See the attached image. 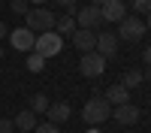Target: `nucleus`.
Returning a JSON list of instances; mask_svg holds the SVG:
<instances>
[{
    "instance_id": "obj_3",
    "label": "nucleus",
    "mask_w": 151,
    "mask_h": 133,
    "mask_svg": "<svg viewBox=\"0 0 151 133\" xmlns=\"http://www.w3.org/2000/svg\"><path fill=\"white\" fill-rule=\"evenodd\" d=\"M109 115H112V106L106 103V97H91V100L85 103V109H82V118L88 124H100V121H106Z\"/></svg>"
},
{
    "instance_id": "obj_22",
    "label": "nucleus",
    "mask_w": 151,
    "mask_h": 133,
    "mask_svg": "<svg viewBox=\"0 0 151 133\" xmlns=\"http://www.w3.org/2000/svg\"><path fill=\"white\" fill-rule=\"evenodd\" d=\"M12 130H15V124L9 118H0V133H12Z\"/></svg>"
},
{
    "instance_id": "obj_11",
    "label": "nucleus",
    "mask_w": 151,
    "mask_h": 133,
    "mask_svg": "<svg viewBox=\"0 0 151 133\" xmlns=\"http://www.w3.org/2000/svg\"><path fill=\"white\" fill-rule=\"evenodd\" d=\"M115 121L118 124H136L139 121V106H133V103L115 106Z\"/></svg>"
},
{
    "instance_id": "obj_8",
    "label": "nucleus",
    "mask_w": 151,
    "mask_h": 133,
    "mask_svg": "<svg viewBox=\"0 0 151 133\" xmlns=\"http://www.w3.org/2000/svg\"><path fill=\"white\" fill-rule=\"evenodd\" d=\"M73 45L79 48L82 55H85V52H94V48H97V33H94V30H85V27H76Z\"/></svg>"
},
{
    "instance_id": "obj_21",
    "label": "nucleus",
    "mask_w": 151,
    "mask_h": 133,
    "mask_svg": "<svg viewBox=\"0 0 151 133\" xmlns=\"http://www.w3.org/2000/svg\"><path fill=\"white\" fill-rule=\"evenodd\" d=\"M133 9H139V12H151V0H133Z\"/></svg>"
},
{
    "instance_id": "obj_25",
    "label": "nucleus",
    "mask_w": 151,
    "mask_h": 133,
    "mask_svg": "<svg viewBox=\"0 0 151 133\" xmlns=\"http://www.w3.org/2000/svg\"><path fill=\"white\" fill-rule=\"evenodd\" d=\"M142 58H145V64H148V67H151V45H148V48H145V55H142Z\"/></svg>"
},
{
    "instance_id": "obj_9",
    "label": "nucleus",
    "mask_w": 151,
    "mask_h": 133,
    "mask_svg": "<svg viewBox=\"0 0 151 133\" xmlns=\"http://www.w3.org/2000/svg\"><path fill=\"white\" fill-rule=\"evenodd\" d=\"M97 55H103V58H112L118 52V36L115 33H97V48H94Z\"/></svg>"
},
{
    "instance_id": "obj_29",
    "label": "nucleus",
    "mask_w": 151,
    "mask_h": 133,
    "mask_svg": "<svg viewBox=\"0 0 151 133\" xmlns=\"http://www.w3.org/2000/svg\"><path fill=\"white\" fill-rule=\"evenodd\" d=\"M145 79H151V67H148V73H145Z\"/></svg>"
},
{
    "instance_id": "obj_26",
    "label": "nucleus",
    "mask_w": 151,
    "mask_h": 133,
    "mask_svg": "<svg viewBox=\"0 0 151 133\" xmlns=\"http://www.w3.org/2000/svg\"><path fill=\"white\" fill-rule=\"evenodd\" d=\"M27 3H36V6H45L48 0H27Z\"/></svg>"
},
{
    "instance_id": "obj_28",
    "label": "nucleus",
    "mask_w": 151,
    "mask_h": 133,
    "mask_svg": "<svg viewBox=\"0 0 151 133\" xmlns=\"http://www.w3.org/2000/svg\"><path fill=\"white\" fill-rule=\"evenodd\" d=\"M145 30H151V12H148V21H145Z\"/></svg>"
},
{
    "instance_id": "obj_18",
    "label": "nucleus",
    "mask_w": 151,
    "mask_h": 133,
    "mask_svg": "<svg viewBox=\"0 0 151 133\" xmlns=\"http://www.w3.org/2000/svg\"><path fill=\"white\" fill-rule=\"evenodd\" d=\"M42 67H45V58H42V55H33V58L27 60V70H30V73H40Z\"/></svg>"
},
{
    "instance_id": "obj_14",
    "label": "nucleus",
    "mask_w": 151,
    "mask_h": 133,
    "mask_svg": "<svg viewBox=\"0 0 151 133\" xmlns=\"http://www.w3.org/2000/svg\"><path fill=\"white\" fill-rule=\"evenodd\" d=\"M18 130H36V112H30V109H24V112H18V118L12 121Z\"/></svg>"
},
{
    "instance_id": "obj_16",
    "label": "nucleus",
    "mask_w": 151,
    "mask_h": 133,
    "mask_svg": "<svg viewBox=\"0 0 151 133\" xmlns=\"http://www.w3.org/2000/svg\"><path fill=\"white\" fill-rule=\"evenodd\" d=\"M142 82H145V76H142L139 70H130V73H124V79H121V85H124V88H127V91H133V88H139Z\"/></svg>"
},
{
    "instance_id": "obj_19",
    "label": "nucleus",
    "mask_w": 151,
    "mask_h": 133,
    "mask_svg": "<svg viewBox=\"0 0 151 133\" xmlns=\"http://www.w3.org/2000/svg\"><path fill=\"white\" fill-rule=\"evenodd\" d=\"M27 6H30L27 0H12V6H9V9L15 12V15H27Z\"/></svg>"
},
{
    "instance_id": "obj_13",
    "label": "nucleus",
    "mask_w": 151,
    "mask_h": 133,
    "mask_svg": "<svg viewBox=\"0 0 151 133\" xmlns=\"http://www.w3.org/2000/svg\"><path fill=\"white\" fill-rule=\"evenodd\" d=\"M48 121H52V124H60V121H67L70 118V106L67 103H48Z\"/></svg>"
},
{
    "instance_id": "obj_27",
    "label": "nucleus",
    "mask_w": 151,
    "mask_h": 133,
    "mask_svg": "<svg viewBox=\"0 0 151 133\" xmlns=\"http://www.w3.org/2000/svg\"><path fill=\"white\" fill-rule=\"evenodd\" d=\"M106 3V0H91V6H103Z\"/></svg>"
},
{
    "instance_id": "obj_20",
    "label": "nucleus",
    "mask_w": 151,
    "mask_h": 133,
    "mask_svg": "<svg viewBox=\"0 0 151 133\" xmlns=\"http://www.w3.org/2000/svg\"><path fill=\"white\" fill-rule=\"evenodd\" d=\"M33 133H60V130H58V124L45 121V124H36V130H33Z\"/></svg>"
},
{
    "instance_id": "obj_4",
    "label": "nucleus",
    "mask_w": 151,
    "mask_h": 133,
    "mask_svg": "<svg viewBox=\"0 0 151 133\" xmlns=\"http://www.w3.org/2000/svg\"><path fill=\"white\" fill-rule=\"evenodd\" d=\"M33 48H36V55H42V58H55L60 48H64V40H60V33L45 30V33H40V36H36Z\"/></svg>"
},
{
    "instance_id": "obj_15",
    "label": "nucleus",
    "mask_w": 151,
    "mask_h": 133,
    "mask_svg": "<svg viewBox=\"0 0 151 133\" xmlns=\"http://www.w3.org/2000/svg\"><path fill=\"white\" fill-rule=\"evenodd\" d=\"M55 33H76V18H73V15L55 18Z\"/></svg>"
},
{
    "instance_id": "obj_1",
    "label": "nucleus",
    "mask_w": 151,
    "mask_h": 133,
    "mask_svg": "<svg viewBox=\"0 0 151 133\" xmlns=\"http://www.w3.org/2000/svg\"><path fill=\"white\" fill-rule=\"evenodd\" d=\"M24 27H27L30 33H45L55 27V12L45 9V6H36V9H27V15H24Z\"/></svg>"
},
{
    "instance_id": "obj_30",
    "label": "nucleus",
    "mask_w": 151,
    "mask_h": 133,
    "mask_svg": "<svg viewBox=\"0 0 151 133\" xmlns=\"http://www.w3.org/2000/svg\"><path fill=\"white\" fill-rule=\"evenodd\" d=\"M0 60H3V48H0Z\"/></svg>"
},
{
    "instance_id": "obj_23",
    "label": "nucleus",
    "mask_w": 151,
    "mask_h": 133,
    "mask_svg": "<svg viewBox=\"0 0 151 133\" xmlns=\"http://www.w3.org/2000/svg\"><path fill=\"white\" fill-rule=\"evenodd\" d=\"M3 36H9V27H6L3 21H0V40H3Z\"/></svg>"
},
{
    "instance_id": "obj_17",
    "label": "nucleus",
    "mask_w": 151,
    "mask_h": 133,
    "mask_svg": "<svg viewBox=\"0 0 151 133\" xmlns=\"http://www.w3.org/2000/svg\"><path fill=\"white\" fill-rule=\"evenodd\" d=\"M45 109H48V97L45 94H36L30 100V112H45Z\"/></svg>"
},
{
    "instance_id": "obj_10",
    "label": "nucleus",
    "mask_w": 151,
    "mask_h": 133,
    "mask_svg": "<svg viewBox=\"0 0 151 133\" xmlns=\"http://www.w3.org/2000/svg\"><path fill=\"white\" fill-rule=\"evenodd\" d=\"M100 15H103V21H121L127 12H124V3H121V0H106V3L100 6Z\"/></svg>"
},
{
    "instance_id": "obj_24",
    "label": "nucleus",
    "mask_w": 151,
    "mask_h": 133,
    "mask_svg": "<svg viewBox=\"0 0 151 133\" xmlns=\"http://www.w3.org/2000/svg\"><path fill=\"white\" fill-rule=\"evenodd\" d=\"M58 3H60V6H67V9H73V6H76V0H58Z\"/></svg>"
},
{
    "instance_id": "obj_6",
    "label": "nucleus",
    "mask_w": 151,
    "mask_h": 133,
    "mask_svg": "<svg viewBox=\"0 0 151 133\" xmlns=\"http://www.w3.org/2000/svg\"><path fill=\"white\" fill-rule=\"evenodd\" d=\"M97 24H103V15H100V6L88 3L85 9L76 12V27H85V30H94Z\"/></svg>"
},
{
    "instance_id": "obj_7",
    "label": "nucleus",
    "mask_w": 151,
    "mask_h": 133,
    "mask_svg": "<svg viewBox=\"0 0 151 133\" xmlns=\"http://www.w3.org/2000/svg\"><path fill=\"white\" fill-rule=\"evenodd\" d=\"M9 42L18 52H30L33 42H36V33H30L27 27H15V30H9Z\"/></svg>"
},
{
    "instance_id": "obj_12",
    "label": "nucleus",
    "mask_w": 151,
    "mask_h": 133,
    "mask_svg": "<svg viewBox=\"0 0 151 133\" xmlns=\"http://www.w3.org/2000/svg\"><path fill=\"white\" fill-rule=\"evenodd\" d=\"M106 103H109V106H124V103H130V91L124 88V85H112V88L106 91Z\"/></svg>"
},
{
    "instance_id": "obj_2",
    "label": "nucleus",
    "mask_w": 151,
    "mask_h": 133,
    "mask_svg": "<svg viewBox=\"0 0 151 133\" xmlns=\"http://www.w3.org/2000/svg\"><path fill=\"white\" fill-rule=\"evenodd\" d=\"M142 33H145V21L139 15H124L118 21V40H124V42H139Z\"/></svg>"
},
{
    "instance_id": "obj_5",
    "label": "nucleus",
    "mask_w": 151,
    "mask_h": 133,
    "mask_svg": "<svg viewBox=\"0 0 151 133\" xmlns=\"http://www.w3.org/2000/svg\"><path fill=\"white\" fill-rule=\"evenodd\" d=\"M79 70H82V76L97 79V76H103V70H106V58L97 55V52H85L82 60H79Z\"/></svg>"
}]
</instances>
